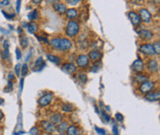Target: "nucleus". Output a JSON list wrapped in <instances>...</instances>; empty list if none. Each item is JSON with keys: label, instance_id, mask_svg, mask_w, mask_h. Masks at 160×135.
Segmentation results:
<instances>
[{"label": "nucleus", "instance_id": "nucleus-1", "mask_svg": "<svg viewBox=\"0 0 160 135\" xmlns=\"http://www.w3.org/2000/svg\"><path fill=\"white\" fill-rule=\"evenodd\" d=\"M49 43H51V46L53 48L58 49V51H69L72 46L71 42L69 41L68 39H61V38H54L52 39Z\"/></svg>", "mask_w": 160, "mask_h": 135}, {"label": "nucleus", "instance_id": "nucleus-2", "mask_svg": "<svg viewBox=\"0 0 160 135\" xmlns=\"http://www.w3.org/2000/svg\"><path fill=\"white\" fill-rule=\"evenodd\" d=\"M79 30H80L79 24L75 21H73V20H70L66 25L65 34L69 38H74L75 36H77V34L79 33Z\"/></svg>", "mask_w": 160, "mask_h": 135}, {"label": "nucleus", "instance_id": "nucleus-3", "mask_svg": "<svg viewBox=\"0 0 160 135\" xmlns=\"http://www.w3.org/2000/svg\"><path fill=\"white\" fill-rule=\"evenodd\" d=\"M53 99V95L52 93H48V94L44 95V96L40 98L39 101H38V104H39L40 107H47L52 103Z\"/></svg>", "mask_w": 160, "mask_h": 135}, {"label": "nucleus", "instance_id": "nucleus-4", "mask_svg": "<svg viewBox=\"0 0 160 135\" xmlns=\"http://www.w3.org/2000/svg\"><path fill=\"white\" fill-rule=\"evenodd\" d=\"M139 51H141L143 54L148 56H153L155 54V51H154L152 44L150 43H143L139 47Z\"/></svg>", "mask_w": 160, "mask_h": 135}, {"label": "nucleus", "instance_id": "nucleus-5", "mask_svg": "<svg viewBox=\"0 0 160 135\" xmlns=\"http://www.w3.org/2000/svg\"><path fill=\"white\" fill-rule=\"evenodd\" d=\"M153 88H154V83L151 82V81H145L141 84V86H139V91L141 93H144V94H147L149 92L153 91Z\"/></svg>", "mask_w": 160, "mask_h": 135}, {"label": "nucleus", "instance_id": "nucleus-6", "mask_svg": "<svg viewBox=\"0 0 160 135\" xmlns=\"http://www.w3.org/2000/svg\"><path fill=\"white\" fill-rule=\"evenodd\" d=\"M76 64L79 68H86L89 65V58L85 54L79 55L76 59Z\"/></svg>", "mask_w": 160, "mask_h": 135}, {"label": "nucleus", "instance_id": "nucleus-7", "mask_svg": "<svg viewBox=\"0 0 160 135\" xmlns=\"http://www.w3.org/2000/svg\"><path fill=\"white\" fill-rule=\"evenodd\" d=\"M41 126L44 130V132H47L48 134H52L56 131V125H53L52 122H49L48 121H44L41 122Z\"/></svg>", "mask_w": 160, "mask_h": 135}, {"label": "nucleus", "instance_id": "nucleus-8", "mask_svg": "<svg viewBox=\"0 0 160 135\" xmlns=\"http://www.w3.org/2000/svg\"><path fill=\"white\" fill-rule=\"evenodd\" d=\"M132 68L133 71H136L137 73H141L143 71V68H144V64H143V61L141 60V58L137 59L136 61H133V65H132Z\"/></svg>", "mask_w": 160, "mask_h": 135}, {"label": "nucleus", "instance_id": "nucleus-9", "mask_svg": "<svg viewBox=\"0 0 160 135\" xmlns=\"http://www.w3.org/2000/svg\"><path fill=\"white\" fill-rule=\"evenodd\" d=\"M138 16L141 18V20H142L145 23H149L151 21V15L149 13V11H147V9H141Z\"/></svg>", "mask_w": 160, "mask_h": 135}, {"label": "nucleus", "instance_id": "nucleus-10", "mask_svg": "<svg viewBox=\"0 0 160 135\" xmlns=\"http://www.w3.org/2000/svg\"><path fill=\"white\" fill-rule=\"evenodd\" d=\"M128 17H129V20H131V22L132 24L133 25L134 27H137V26H139L141 25V18H139L138 15L136 13V12H133V11H131L128 13Z\"/></svg>", "mask_w": 160, "mask_h": 135}, {"label": "nucleus", "instance_id": "nucleus-11", "mask_svg": "<svg viewBox=\"0 0 160 135\" xmlns=\"http://www.w3.org/2000/svg\"><path fill=\"white\" fill-rule=\"evenodd\" d=\"M145 99L149 102H155L160 99V93L158 91H151L145 95Z\"/></svg>", "mask_w": 160, "mask_h": 135}, {"label": "nucleus", "instance_id": "nucleus-12", "mask_svg": "<svg viewBox=\"0 0 160 135\" xmlns=\"http://www.w3.org/2000/svg\"><path fill=\"white\" fill-rule=\"evenodd\" d=\"M44 59L42 56H40L37 58V60L35 61L34 63V67H33V70L34 71H41V70H43V68L44 67Z\"/></svg>", "mask_w": 160, "mask_h": 135}, {"label": "nucleus", "instance_id": "nucleus-13", "mask_svg": "<svg viewBox=\"0 0 160 135\" xmlns=\"http://www.w3.org/2000/svg\"><path fill=\"white\" fill-rule=\"evenodd\" d=\"M61 69L63 72H65L67 74H72L76 71V66L73 63H65L62 65Z\"/></svg>", "mask_w": 160, "mask_h": 135}, {"label": "nucleus", "instance_id": "nucleus-14", "mask_svg": "<svg viewBox=\"0 0 160 135\" xmlns=\"http://www.w3.org/2000/svg\"><path fill=\"white\" fill-rule=\"evenodd\" d=\"M147 69L149 70V72L151 73H156L158 70V63L155 59H150L147 61Z\"/></svg>", "mask_w": 160, "mask_h": 135}, {"label": "nucleus", "instance_id": "nucleus-15", "mask_svg": "<svg viewBox=\"0 0 160 135\" xmlns=\"http://www.w3.org/2000/svg\"><path fill=\"white\" fill-rule=\"evenodd\" d=\"M49 122H52L53 125H57V124H59L61 122H62V116L61 113H54L53 114V116L49 117Z\"/></svg>", "mask_w": 160, "mask_h": 135}, {"label": "nucleus", "instance_id": "nucleus-16", "mask_svg": "<svg viewBox=\"0 0 160 135\" xmlns=\"http://www.w3.org/2000/svg\"><path fill=\"white\" fill-rule=\"evenodd\" d=\"M53 9H54V11L57 12L58 14H64L67 10L65 5H64L63 3H61V2L53 4Z\"/></svg>", "mask_w": 160, "mask_h": 135}, {"label": "nucleus", "instance_id": "nucleus-17", "mask_svg": "<svg viewBox=\"0 0 160 135\" xmlns=\"http://www.w3.org/2000/svg\"><path fill=\"white\" fill-rule=\"evenodd\" d=\"M89 59L90 60H92V61H97L99 60L100 58H101L102 56V53L100 52L99 51H97V49H95V51H91L89 52V55H88Z\"/></svg>", "mask_w": 160, "mask_h": 135}, {"label": "nucleus", "instance_id": "nucleus-18", "mask_svg": "<svg viewBox=\"0 0 160 135\" xmlns=\"http://www.w3.org/2000/svg\"><path fill=\"white\" fill-rule=\"evenodd\" d=\"M139 37L142 38L143 39H150L153 37V34L150 31H147V30H141L138 32Z\"/></svg>", "mask_w": 160, "mask_h": 135}, {"label": "nucleus", "instance_id": "nucleus-19", "mask_svg": "<svg viewBox=\"0 0 160 135\" xmlns=\"http://www.w3.org/2000/svg\"><path fill=\"white\" fill-rule=\"evenodd\" d=\"M68 126H69L68 122L63 121V122H61L59 124H57V126L56 127V130H57L58 133H64V132H66Z\"/></svg>", "mask_w": 160, "mask_h": 135}, {"label": "nucleus", "instance_id": "nucleus-20", "mask_svg": "<svg viewBox=\"0 0 160 135\" xmlns=\"http://www.w3.org/2000/svg\"><path fill=\"white\" fill-rule=\"evenodd\" d=\"M134 80V82L136 83H143V82H145V81H148V77L146 76V75H143L141 73H137L136 76H134L133 78Z\"/></svg>", "mask_w": 160, "mask_h": 135}, {"label": "nucleus", "instance_id": "nucleus-21", "mask_svg": "<svg viewBox=\"0 0 160 135\" xmlns=\"http://www.w3.org/2000/svg\"><path fill=\"white\" fill-rule=\"evenodd\" d=\"M66 135H80V129L75 126V125H71V126H68L67 130H66Z\"/></svg>", "mask_w": 160, "mask_h": 135}, {"label": "nucleus", "instance_id": "nucleus-22", "mask_svg": "<svg viewBox=\"0 0 160 135\" xmlns=\"http://www.w3.org/2000/svg\"><path fill=\"white\" fill-rule=\"evenodd\" d=\"M65 13H66V17H67L68 19H70V20L75 19V18L78 16V12H77V10H76V9H73V8L66 10V12H65Z\"/></svg>", "mask_w": 160, "mask_h": 135}, {"label": "nucleus", "instance_id": "nucleus-23", "mask_svg": "<svg viewBox=\"0 0 160 135\" xmlns=\"http://www.w3.org/2000/svg\"><path fill=\"white\" fill-rule=\"evenodd\" d=\"M47 57H48V59L51 62H53V63H54V64H59L61 63V59L59 58L58 56H56V55H53V54H47Z\"/></svg>", "mask_w": 160, "mask_h": 135}, {"label": "nucleus", "instance_id": "nucleus-24", "mask_svg": "<svg viewBox=\"0 0 160 135\" xmlns=\"http://www.w3.org/2000/svg\"><path fill=\"white\" fill-rule=\"evenodd\" d=\"M73 108H74L71 104H63L61 107L62 112H71L73 111Z\"/></svg>", "mask_w": 160, "mask_h": 135}, {"label": "nucleus", "instance_id": "nucleus-25", "mask_svg": "<svg viewBox=\"0 0 160 135\" xmlns=\"http://www.w3.org/2000/svg\"><path fill=\"white\" fill-rule=\"evenodd\" d=\"M27 28H28V32L30 34H35L38 31V26H37V24H35V23L29 24L27 26Z\"/></svg>", "mask_w": 160, "mask_h": 135}, {"label": "nucleus", "instance_id": "nucleus-26", "mask_svg": "<svg viewBox=\"0 0 160 135\" xmlns=\"http://www.w3.org/2000/svg\"><path fill=\"white\" fill-rule=\"evenodd\" d=\"M38 18H39V12L37 10H34V11L29 13V15H28V19L30 21H35V20H37Z\"/></svg>", "mask_w": 160, "mask_h": 135}, {"label": "nucleus", "instance_id": "nucleus-27", "mask_svg": "<svg viewBox=\"0 0 160 135\" xmlns=\"http://www.w3.org/2000/svg\"><path fill=\"white\" fill-rule=\"evenodd\" d=\"M20 44L22 47H28V39L26 36H21L20 37Z\"/></svg>", "mask_w": 160, "mask_h": 135}, {"label": "nucleus", "instance_id": "nucleus-28", "mask_svg": "<svg viewBox=\"0 0 160 135\" xmlns=\"http://www.w3.org/2000/svg\"><path fill=\"white\" fill-rule=\"evenodd\" d=\"M153 49H154V51H155V54H157V55H159V53H160V42L157 41L153 43Z\"/></svg>", "mask_w": 160, "mask_h": 135}, {"label": "nucleus", "instance_id": "nucleus-29", "mask_svg": "<svg viewBox=\"0 0 160 135\" xmlns=\"http://www.w3.org/2000/svg\"><path fill=\"white\" fill-rule=\"evenodd\" d=\"M27 73H28V65L25 63L21 66V72H20V74H21L22 76H26Z\"/></svg>", "mask_w": 160, "mask_h": 135}, {"label": "nucleus", "instance_id": "nucleus-30", "mask_svg": "<svg viewBox=\"0 0 160 135\" xmlns=\"http://www.w3.org/2000/svg\"><path fill=\"white\" fill-rule=\"evenodd\" d=\"M1 56H2L3 59H7V58H9V56H10V52H9V49H8V48H4V49H3L2 52H1Z\"/></svg>", "mask_w": 160, "mask_h": 135}, {"label": "nucleus", "instance_id": "nucleus-31", "mask_svg": "<svg viewBox=\"0 0 160 135\" xmlns=\"http://www.w3.org/2000/svg\"><path fill=\"white\" fill-rule=\"evenodd\" d=\"M101 114H102V117H103V119H104L105 122H109V121H110V116H109V114H108L106 112L102 111V112H101Z\"/></svg>", "mask_w": 160, "mask_h": 135}, {"label": "nucleus", "instance_id": "nucleus-32", "mask_svg": "<svg viewBox=\"0 0 160 135\" xmlns=\"http://www.w3.org/2000/svg\"><path fill=\"white\" fill-rule=\"evenodd\" d=\"M30 135H40V130L38 127H32L29 132Z\"/></svg>", "mask_w": 160, "mask_h": 135}, {"label": "nucleus", "instance_id": "nucleus-33", "mask_svg": "<svg viewBox=\"0 0 160 135\" xmlns=\"http://www.w3.org/2000/svg\"><path fill=\"white\" fill-rule=\"evenodd\" d=\"M78 79L80 80V82H81V83H86V81H87V76L85 74H79L78 75Z\"/></svg>", "mask_w": 160, "mask_h": 135}, {"label": "nucleus", "instance_id": "nucleus-34", "mask_svg": "<svg viewBox=\"0 0 160 135\" xmlns=\"http://www.w3.org/2000/svg\"><path fill=\"white\" fill-rule=\"evenodd\" d=\"M21 64L20 63H18L16 66H15V74L17 75V76H19L20 75V72H21Z\"/></svg>", "mask_w": 160, "mask_h": 135}, {"label": "nucleus", "instance_id": "nucleus-35", "mask_svg": "<svg viewBox=\"0 0 160 135\" xmlns=\"http://www.w3.org/2000/svg\"><path fill=\"white\" fill-rule=\"evenodd\" d=\"M116 119H117V121H119V122H121V121H124V116L123 114H121L120 112H118V113H116Z\"/></svg>", "mask_w": 160, "mask_h": 135}, {"label": "nucleus", "instance_id": "nucleus-36", "mask_svg": "<svg viewBox=\"0 0 160 135\" xmlns=\"http://www.w3.org/2000/svg\"><path fill=\"white\" fill-rule=\"evenodd\" d=\"M99 64H101V63H95L94 65H93V68H91V71L92 72H97L98 70L100 69V66L101 65H99Z\"/></svg>", "mask_w": 160, "mask_h": 135}, {"label": "nucleus", "instance_id": "nucleus-37", "mask_svg": "<svg viewBox=\"0 0 160 135\" xmlns=\"http://www.w3.org/2000/svg\"><path fill=\"white\" fill-rule=\"evenodd\" d=\"M96 129V131L100 134V135H106V130H105V129H101V128H98V127H96L95 128Z\"/></svg>", "mask_w": 160, "mask_h": 135}, {"label": "nucleus", "instance_id": "nucleus-38", "mask_svg": "<svg viewBox=\"0 0 160 135\" xmlns=\"http://www.w3.org/2000/svg\"><path fill=\"white\" fill-rule=\"evenodd\" d=\"M2 13H3V15H4V16L6 17L7 19H13V18L15 17V15H14V14H11V15H10V14H7L5 11H2Z\"/></svg>", "mask_w": 160, "mask_h": 135}, {"label": "nucleus", "instance_id": "nucleus-39", "mask_svg": "<svg viewBox=\"0 0 160 135\" xmlns=\"http://www.w3.org/2000/svg\"><path fill=\"white\" fill-rule=\"evenodd\" d=\"M66 1H67V3L71 4V5H76L81 1V0H66Z\"/></svg>", "mask_w": 160, "mask_h": 135}, {"label": "nucleus", "instance_id": "nucleus-40", "mask_svg": "<svg viewBox=\"0 0 160 135\" xmlns=\"http://www.w3.org/2000/svg\"><path fill=\"white\" fill-rule=\"evenodd\" d=\"M38 39H40L41 42H44L46 43H49V42L48 41V39L47 38H44V37H40V36H36Z\"/></svg>", "mask_w": 160, "mask_h": 135}, {"label": "nucleus", "instance_id": "nucleus-41", "mask_svg": "<svg viewBox=\"0 0 160 135\" xmlns=\"http://www.w3.org/2000/svg\"><path fill=\"white\" fill-rule=\"evenodd\" d=\"M16 55H17V59H21L22 53H21V51H20L19 48H16Z\"/></svg>", "mask_w": 160, "mask_h": 135}, {"label": "nucleus", "instance_id": "nucleus-42", "mask_svg": "<svg viewBox=\"0 0 160 135\" xmlns=\"http://www.w3.org/2000/svg\"><path fill=\"white\" fill-rule=\"evenodd\" d=\"M15 79V75L13 73H9L8 74V81H14Z\"/></svg>", "mask_w": 160, "mask_h": 135}, {"label": "nucleus", "instance_id": "nucleus-43", "mask_svg": "<svg viewBox=\"0 0 160 135\" xmlns=\"http://www.w3.org/2000/svg\"><path fill=\"white\" fill-rule=\"evenodd\" d=\"M113 133H114V135H119V130H118V126L117 125L113 126Z\"/></svg>", "mask_w": 160, "mask_h": 135}, {"label": "nucleus", "instance_id": "nucleus-44", "mask_svg": "<svg viewBox=\"0 0 160 135\" xmlns=\"http://www.w3.org/2000/svg\"><path fill=\"white\" fill-rule=\"evenodd\" d=\"M20 7H21V0H17V12H20Z\"/></svg>", "mask_w": 160, "mask_h": 135}, {"label": "nucleus", "instance_id": "nucleus-45", "mask_svg": "<svg viewBox=\"0 0 160 135\" xmlns=\"http://www.w3.org/2000/svg\"><path fill=\"white\" fill-rule=\"evenodd\" d=\"M3 47H4V48H8L9 49V42L8 41H4Z\"/></svg>", "mask_w": 160, "mask_h": 135}, {"label": "nucleus", "instance_id": "nucleus-46", "mask_svg": "<svg viewBox=\"0 0 160 135\" xmlns=\"http://www.w3.org/2000/svg\"><path fill=\"white\" fill-rule=\"evenodd\" d=\"M23 84H24V79H21V82H20V92H22L23 90Z\"/></svg>", "mask_w": 160, "mask_h": 135}, {"label": "nucleus", "instance_id": "nucleus-47", "mask_svg": "<svg viewBox=\"0 0 160 135\" xmlns=\"http://www.w3.org/2000/svg\"><path fill=\"white\" fill-rule=\"evenodd\" d=\"M9 3H10V2L8 1V0H3V1L1 2L2 5H9Z\"/></svg>", "mask_w": 160, "mask_h": 135}, {"label": "nucleus", "instance_id": "nucleus-48", "mask_svg": "<svg viewBox=\"0 0 160 135\" xmlns=\"http://www.w3.org/2000/svg\"><path fill=\"white\" fill-rule=\"evenodd\" d=\"M59 1V0H48V2L49 3H52V4H56Z\"/></svg>", "mask_w": 160, "mask_h": 135}, {"label": "nucleus", "instance_id": "nucleus-49", "mask_svg": "<svg viewBox=\"0 0 160 135\" xmlns=\"http://www.w3.org/2000/svg\"><path fill=\"white\" fill-rule=\"evenodd\" d=\"M33 2L35 3V4H40L42 2V0H33Z\"/></svg>", "mask_w": 160, "mask_h": 135}, {"label": "nucleus", "instance_id": "nucleus-50", "mask_svg": "<svg viewBox=\"0 0 160 135\" xmlns=\"http://www.w3.org/2000/svg\"><path fill=\"white\" fill-rule=\"evenodd\" d=\"M31 54H32V52H30V54H28V57L26 58V62H27L28 60H30V58H31Z\"/></svg>", "mask_w": 160, "mask_h": 135}, {"label": "nucleus", "instance_id": "nucleus-51", "mask_svg": "<svg viewBox=\"0 0 160 135\" xmlns=\"http://www.w3.org/2000/svg\"><path fill=\"white\" fill-rule=\"evenodd\" d=\"M17 31H18V33H19V34H22V32H23V31H22V29L20 28V27L18 28V30H17Z\"/></svg>", "mask_w": 160, "mask_h": 135}, {"label": "nucleus", "instance_id": "nucleus-52", "mask_svg": "<svg viewBox=\"0 0 160 135\" xmlns=\"http://www.w3.org/2000/svg\"><path fill=\"white\" fill-rule=\"evenodd\" d=\"M3 117H4V114H3V112H2L1 111H0V119H1V118H3Z\"/></svg>", "mask_w": 160, "mask_h": 135}, {"label": "nucleus", "instance_id": "nucleus-53", "mask_svg": "<svg viewBox=\"0 0 160 135\" xmlns=\"http://www.w3.org/2000/svg\"><path fill=\"white\" fill-rule=\"evenodd\" d=\"M149 1H151V2H154V3H158L159 2V0H149Z\"/></svg>", "mask_w": 160, "mask_h": 135}, {"label": "nucleus", "instance_id": "nucleus-54", "mask_svg": "<svg viewBox=\"0 0 160 135\" xmlns=\"http://www.w3.org/2000/svg\"><path fill=\"white\" fill-rule=\"evenodd\" d=\"M4 103V101H3V100L2 99H0V104H2Z\"/></svg>", "mask_w": 160, "mask_h": 135}, {"label": "nucleus", "instance_id": "nucleus-55", "mask_svg": "<svg viewBox=\"0 0 160 135\" xmlns=\"http://www.w3.org/2000/svg\"><path fill=\"white\" fill-rule=\"evenodd\" d=\"M57 135H66V134H64V133H58Z\"/></svg>", "mask_w": 160, "mask_h": 135}]
</instances>
